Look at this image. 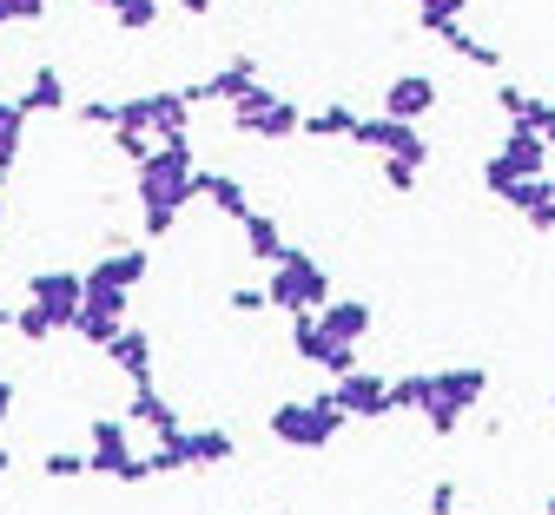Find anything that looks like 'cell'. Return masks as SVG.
<instances>
[{"label":"cell","mask_w":555,"mask_h":515,"mask_svg":"<svg viewBox=\"0 0 555 515\" xmlns=\"http://www.w3.org/2000/svg\"><path fill=\"white\" fill-rule=\"evenodd\" d=\"M318 324L344 344V350H358L364 337H371V324H377V311H371V298H331L324 311H318Z\"/></svg>","instance_id":"15"},{"label":"cell","mask_w":555,"mask_h":515,"mask_svg":"<svg viewBox=\"0 0 555 515\" xmlns=\"http://www.w3.org/2000/svg\"><path fill=\"white\" fill-rule=\"evenodd\" d=\"M40 469H47L53 482H66V476H87V456H80V450H47Z\"/></svg>","instance_id":"32"},{"label":"cell","mask_w":555,"mask_h":515,"mask_svg":"<svg viewBox=\"0 0 555 515\" xmlns=\"http://www.w3.org/2000/svg\"><path fill=\"white\" fill-rule=\"evenodd\" d=\"M0 185H8V172H0Z\"/></svg>","instance_id":"49"},{"label":"cell","mask_w":555,"mask_h":515,"mask_svg":"<svg viewBox=\"0 0 555 515\" xmlns=\"http://www.w3.org/2000/svg\"><path fill=\"white\" fill-rule=\"evenodd\" d=\"M463 14H469V0H416V27L424 34H450L463 27Z\"/></svg>","instance_id":"28"},{"label":"cell","mask_w":555,"mask_h":515,"mask_svg":"<svg viewBox=\"0 0 555 515\" xmlns=\"http://www.w3.org/2000/svg\"><path fill=\"white\" fill-rule=\"evenodd\" d=\"M251 87H258V60H251V53H238V60H225L219 73H205V80H198V87H185V93H192V106H205V100H225V106H232V100H245Z\"/></svg>","instance_id":"12"},{"label":"cell","mask_w":555,"mask_h":515,"mask_svg":"<svg viewBox=\"0 0 555 515\" xmlns=\"http://www.w3.org/2000/svg\"><path fill=\"white\" fill-rule=\"evenodd\" d=\"M153 476H172V469H185V436H166V443H153Z\"/></svg>","instance_id":"33"},{"label":"cell","mask_w":555,"mask_h":515,"mask_svg":"<svg viewBox=\"0 0 555 515\" xmlns=\"http://www.w3.org/2000/svg\"><path fill=\"white\" fill-rule=\"evenodd\" d=\"M430 106H437V80H430V73H397V80L384 87V119L416 126Z\"/></svg>","instance_id":"13"},{"label":"cell","mask_w":555,"mask_h":515,"mask_svg":"<svg viewBox=\"0 0 555 515\" xmlns=\"http://www.w3.org/2000/svg\"><path fill=\"white\" fill-rule=\"evenodd\" d=\"M126 423H132V429H153V443H166V436H185V423H179V410L159 397V384H139V390L126 397Z\"/></svg>","instance_id":"14"},{"label":"cell","mask_w":555,"mask_h":515,"mask_svg":"<svg viewBox=\"0 0 555 515\" xmlns=\"http://www.w3.org/2000/svg\"><path fill=\"white\" fill-rule=\"evenodd\" d=\"M529 232H555V185H548V198L529 211Z\"/></svg>","instance_id":"40"},{"label":"cell","mask_w":555,"mask_h":515,"mask_svg":"<svg viewBox=\"0 0 555 515\" xmlns=\"http://www.w3.org/2000/svg\"><path fill=\"white\" fill-rule=\"evenodd\" d=\"M292 357H298V363H311V371H324L331 384H344L351 371H364L358 350H344L318 318H292Z\"/></svg>","instance_id":"8"},{"label":"cell","mask_w":555,"mask_h":515,"mask_svg":"<svg viewBox=\"0 0 555 515\" xmlns=\"http://www.w3.org/2000/svg\"><path fill=\"white\" fill-rule=\"evenodd\" d=\"M0 218H8V205H0Z\"/></svg>","instance_id":"50"},{"label":"cell","mask_w":555,"mask_h":515,"mask_svg":"<svg viewBox=\"0 0 555 515\" xmlns=\"http://www.w3.org/2000/svg\"><path fill=\"white\" fill-rule=\"evenodd\" d=\"M225 305H232L238 318H258V311L271 305V291H264V284H238V291H225Z\"/></svg>","instance_id":"34"},{"label":"cell","mask_w":555,"mask_h":515,"mask_svg":"<svg viewBox=\"0 0 555 515\" xmlns=\"http://www.w3.org/2000/svg\"><path fill=\"white\" fill-rule=\"evenodd\" d=\"M548 403H555V397H548Z\"/></svg>","instance_id":"51"},{"label":"cell","mask_w":555,"mask_h":515,"mask_svg":"<svg viewBox=\"0 0 555 515\" xmlns=\"http://www.w3.org/2000/svg\"><path fill=\"white\" fill-rule=\"evenodd\" d=\"M416 172H424V166H403V159H384V185H390V192H416Z\"/></svg>","instance_id":"38"},{"label":"cell","mask_w":555,"mask_h":515,"mask_svg":"<svg viewBox=\"0 0 555 515\" xmlns=\"http://www.w3.org/2000/svg\"><path fill=\"white\" fill-rule=\"evenodd\" d=\"M358 132V113L351 106H318V113H305V139H351Z\"/></svg>","instance_id":"26"},{"label":"cell","mask_w":555,"mask_h":515,"mask_svg":"<svg viewBox=\"0 0 555 515\" xmlns=\"http://www.w3.org/2000/svg\"><path fill=\"white\" fill-rule=\"evenodd\" d=\"M47 21V0H0V27H34Z\"/></svg>","instance_id":"31"},{"label":"cell","mask_w":555,"mask_h":515,"mask_svg":"<svg viewBox=\"0 0 555 515\" xmlns=\"http://www.w3.org/2000/svg\"><path fill=\"white\" fill-rule=\"evenodd\" d=\"M232 126L251 139H305V113L292 100H278L271 87H251L245 100H232Z\"/></svg>","instance_id":"7"},{"label":"cell","mask_w":555,"mask_h":515,"mask_svg":"<svg viewBox=\"0 0 555 515\" xmlns=\"http://www.w3.org/2000/svg\"><path fill=\"white\" fill-rule=\"evenodd\" d=\"M542 139H548V153H555V126H548V132H542Z\"/></svg>","instance_id":"46"},{"label":"cell","mask_w":555,"mask_h":515,"mask_svg":"<svg viewBox=\"0 0 555 515\" xmlns=\"http://www.w3.org/2000/svg\"><path fill=\"white\" fill-rule=\"evenodd\" d=\"M113 145H119L132 166H146V159H153V132H126V126H119V132H113Z\"/></svg>","instance_id":"36"},{"label":"cell","mask_w":555,"mask_h":515,"mask_svg":"<svg viewBox=\"0 0 555 515\" xmlns=\"http://www.w3.org/2000/svg\"><path fill=\"white\" fill-rule=\"evenodd\" d=\"M351 145H364V153H384V159H403V166H424V159H430V139L416 132V126H403V119H384V113L358 119Z\"/></svg>","instance_id":"9"},{"label":"cell","mask_w":555,"mask_h":515,"mask_svg":"<svg viewBox=\"0 0 555 515\" xmlns=\"http://www.w3.org/2000/svg\"><path fill=\"white\" fill-rule=\"evenodd\" d=\"M424 515H456V482H430V508Z\"/></svg>","instance_id":"39"},{"label":"cell","mask_w":555,"mask_h":515,"mask_svg":"<svg viewBox=\"0 0 555 515\" xmlns=\"http://www.w3.org/2000/svg\"><path fill=\"white\" fill-rule=\"evenodd\" d=\"M87 8H106V14H113V0H87Z\"/></svg>","instance_id":"45"},{"label":"cell","mask_w":555,"mask_h":515,"mask_svg":"<svg viewBox=\"0 0 555 515\" xmlns=\"http://www.w3.org/2000/svg\"><path fill=\"white\" fill-rule=\"evenodd\" d=\"M482 390H490V371L482 363H450V371H437V403H430V436H456L469 416H476V403H482Z\"/></svg>","instance_id":"5"},{"label":"cell","mask_w":555,"mask_h":515,"mask_svg":"<svg viewBox=\"0 0 555 515\" xmlns=\"http://www.w3.org/2000/svg\"><path fill=\"white\" fill-rule=\"evenodd\" d=\"M548 515H555V495H548Z\"/></svg>","instance_id":"48"},{"label":"cell","mask_w":555,"mask_h":515,"mask_svg":"<svg viewBox=\"0 0 555 515\" xmlns=\"http://www.w3.org/2000/svg\"><path fill=\"white\" fill-rule=\"evenodd\" d=\"M437 40H443V47H450L456 60H469V66H490V73L503 66V53H496L490 40H476V34H463V27H450V34H437Z\"/></svg>","instance_id":"29"},{"label":"cell","mask_w":555,"mask_h":515,"mask_svg":"<svg viewBox=\"0 0 555 515\" xmlns=\"http://www.w3.org/2000/svg\"><path fill=\"white\" fill-rule=\"evenodd\" d=\"M192 132V93L185 87H153V139L172 145Z\"/></svg>","instance_id":"19"},{"label":"cell","mask_w":555,"mask_h":515,"mask_svg":"<svg viewBox=\"0 0 555 515\" xmlns=\"http://www.w3.org/2000/svg\"><path fill=\"white\" fill-rule=\"evenodd\" d=\"M198 159H192V139L153 145V159L139 166V211H185L198 198Z\"/></svg>","instance_id":"1"},{"label":"cell","mask_w":555,"mask_h":515,"mask_svg":"<svg viewBox=\"0 0 555 515\" xmlns=\"http://www.w3.org/2000/svg\"><path fill=\"white\" fill-rule=\"evenodd\" d=\"M264 291H271V305L278 311H292V318H318L324 305H331V271L311 258V252H285V265H271V278H264Z\"/></svg>","instance_id":"3"},{"label":"cell","mask_w":555,"mask_h":515,"mask_svg":"<svg viewBox=\"0 0 555 515\" xmlns=\"http://www.w3.org/2000/svg\"><path fill=\"white\" fill-rule=\"evenodd\" d=\"M21 132H27V106L21 100H0V172L21 159Z\"/></svg>","instance_id":"27"},{"label":"cell","mask_w":555,"mask_h":515,"mask_svg":"<svg viewBox=\"0 0 555 515\" xmlns=\"http://www.w3.org/2000/svg\"><path fill=\"white\" fill-rule=\"evenodd\" d=\"M430 403H437V371H410V377H390V410L430 416Z\"/></svg>","instance_id":"24"},{"label":"cell","mask_w":555,"mask_h":515,"mask_svg":"<svg viewBox=\"0 0 555 515\" xmlns=\"http://www.w3.org/2000/svg\"><path fill=\"white\" fill-rule=\"evenodd\" d=\"M456 515H476V508H456Z\"/></svg>","instance_id":"47"},{"label":"cell","mask_w":555,"mask_h":515,"mask_svg":"<svg viewBox=\"0 0 555 515\" xmlns=\"http://www.w3.org/2000/svg\"><path fill=\"white\" fill-rule=\"evenodd\" d=\"M106 357H113V371H119L132 390H139V384H153V357H159V350H153V331L126 324V331H119V344H113Z\"/></svg>","instance_id":"16"},{"label":"cell","mask_w":555,"mask_h":515,"mask_svg":"<svg viewBox=\"0 0 555 515\" xmlns=\"http://www.w3.org/2000/svg\"><path fill=\"white\" fill-rule=\"evenodd\" d=\"M126 298L132 291H113V284H93L87 278V311H80V344H93V350H113L119 344V331H126Z\"/></svg>","instance_id":"10"},{"label":"cell","mask_w":555,"mask_h":515,"mask_svg":"<svg viewBox=\"0 0 555 515\" xmlns=\"http://www.w3.org/2000/svg\"><path fill=\"white\" fill-rule=\"evenodd\" d=\"M331 403L351 416V423H377V416H390V377H377V371H351L344 384H331Z\"/></svg>","instance_id":"11"},{"label":"cell","mask_w":555,"mask_h":515,"mask_svg":"<svg viewBox=\"0 0 555 515\" xmlns=\"http://www.w3.org/2000/svg\"><path fill=\"white\" fill-rule=\"evenodd\" d=\"M496 159L509 166V172H522V179H548V139L542 132H522V126H509L503 132V145H496Z\"/></svg>","instance_id":"17"},{"label":"cell","mask_w":555,"mask_h":515,"mask_svg":"<svg viewBox=\"0 0 555 515\" xmlns=\"http://www.w3.org/2000/svg\"><path fill=\"white\" fill-rule=\"evenodd\" d=\"M8 410H14V384L0 377V423H8Z\"/></svg>","instance_id":"41"},{"label":"cell","mask_w":555,"mask_h":515,"mask_svg":"<svg viewBox=\"0 0 555 515\" xmlns=\"http://www.w3.org/2000/svg\"><path fill=\"white\" fill-rule=\"evenodd\" d=\"M198 198H212L225 218H238V226H245V218L258 211V205H251V192H245L232 172H205V179H198Z\"/></svg>","instance_id":"23"},{"label":"cell","mask_w":555,"mask_h":515,"mask_svg":"<svg viewBox=\"0 0 555 515\" xmlns=\"http://www.w3.org/2000/svg\"><path fill=\"white\" fill-rule=\"evenodd\" d=\"M146 271H153V252H146V245H113V252H100V265H93L87 278H93V284H113V291H132Z\"/></svg>","instance_id":"18"},{"label":"cell","mask_w":555,"mask_h":515,"mask_svg":"<svg viewBox=\"0 0 555 515\" xmlns=\"http://www.w3.org/2000/svg\"><path fill=\"white\" fill-rule=\"evenodd\" d=\"M80 119H87V126H106V132H119V100H80Z\"/></svg>","instance_id":"37"},{"label":"cell","mask_w":555,"mask_h":515,"mask_svg":"<svg viewBox=\"0 0 555 515\" xmlns=\"http://www.w3.org/2000/svg\"><path fill=\"white\" fill-rule=\"evenodd\" d=\"M0 482H8V443H0Z\"/></svg>","instance_id":"43"},{"label":"cell","mask_w":555,"mask_h":515,"mask_svg":"<svg viewBox=\"0 0 555 515\" xmlns=\"http://www.w3.org/2000/svg\"><path fill=\"white\" fill-rule=\"evenodd\" d=\"M21 106H27V113H60V106H66V80H60L53 66H34V80H27Z\"/></svg>","instance_id":"25"},{"label":"cell","mask_w":555,"mask_h":515,"mask_svg":"<svg viewBox=\"0 0 555 515\" xmlns=\"http://www.w3.org/2000/svg\"><path fill=\"white\" fill-rule=\"evenodd\" d=\"M245 252H251L264 271H271V265H285L292 245H285V232H278V218H271V211H251V218H245Z\"/></svg>","instance_id":"21"},{"label":"cell","mask_w":555,"mask_h":515,"mask_svg":"<svg viewBox=\"0 0 555 515\" xmlns=\"http://www.w3.org/2000/svg\"><path fill=\"white\" fill-rule=\"evenodd\" d=\"M119 34H153L159 27V0H113Z\"/></svg>","instance_id":"30"},{"label":"cell","mask_w":555,"mask_h":515,"mask_svg":"<svg viewBox=\"0 0 555 515\" xmlns=\"http://www.w3.org/2000/svg\"><path fill=\"white\" fill-rule=\"evenodd\" d=\"M14 331H21L27 344H47V337H60V331L47 324V311H34V305H21V311H14Z\"/></svg>","instance_id":"35"},{"label":"cell","mask_w":555,"mask_h":515,"mask_svg":"<svg viewBox=\"0 0 555 515\" xmlns=\"http://www.w3.org/2000/svg\"><path fill=\"white\" fill-rule=\"evenodd\" d=\"M496 106H503V113H509V126H522V132H548V126H555V106H548L542 93L496 87Z\"/></svg>","instance_id":"20"},{"label":"cell","mask_w":555,"mask_h":515,"mask_svg":"<svg viewBox=\"0 0 555 515\" xmlns=\"http://www.w3.org/2000/svg\"><path fill=\"white\" fill-rule=\"evenodd\" d=\"M27 305L34 311H47V324L53 331H74L80 324V311H87V271H34L27 278Z\"/></svg>","instance_id":"6"},{"label":"cell","mask_w":555,"mask_h":515,"mask_svg":"<svg viewBox=\"0 0 555 515\" xmlns=\"http://www.w3.org/2000/svg\"><path fill=\"white\" fill-rule=\"evenodd\" d=\"M8 324H14V311H8V305H0V331H8Z\"/></svg>","instance_id":"44"},{"label":"cell","mask_w":555,"mask_h":515,"mask_svg":"<svg viewBox=\"0 0 555 515\" xmlns=\"http://www.w3.org/2000/svg\"><path fill=\"white\" fill-rule=\"evenodd\" d=\"M344 423H351V416L331 403V390H324V397H292V403H278V410H271V436H278L285 450H298V456L331 450L337 436H344Z\"/></svg>","instance_id":"2"},{"label":"cell","mask_w":555,"mask_h":515,"mask_svg":"<svg viewBox=\"0 0 555 515\" xmlns=\"http://www.w3.org/2000/svg\"><path fill=\"white\" fill-rule=\"evenodd\" d=\"M179 8H185V14L198 21V14H212V0H179Z\"/></svg>","instance_id":"42"},{"label":"cell","mask_w":555,"mask_h":515,"mask_svg":"<svg viewBox=\"0 0 555 515\" xmlns=\"http://www.w3.org/2000/svg\"><path fill=\"white\" fill-rule=\"evenodd\" d=\"M238 443H232V429H219V423H205V429H185V469H212V463H225Z\"/></svg>","instance_id":"22"},{"label":"cell","mask_w":555,"mask_h":515,"mask_svg":"<svg viewBox=\"0 0 555 515\" xmlns=\"http://www.w3.org/2000/svg\"><path fill=\"white\" fill-rule=\"evenodd\" d=\"M87 476L153 482V463L132 456V423H126V416H93V436H87Z\"/></svg>","instance_id":"4"}]
</instances>
